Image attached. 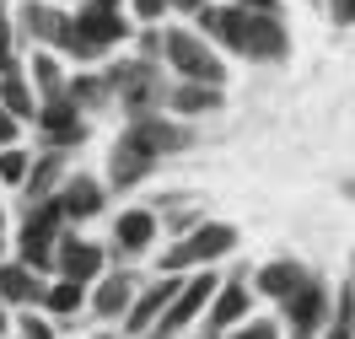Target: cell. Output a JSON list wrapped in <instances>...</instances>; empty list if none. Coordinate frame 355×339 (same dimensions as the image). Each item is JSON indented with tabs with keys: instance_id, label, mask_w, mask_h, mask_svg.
I'll use <instances>...</instances> for the list:
<instances>
[{
	"instance_id": "obj_2",
	"label": "cell",
	"mask_w": 355,
	"mask_h": 339,
	"mask_svg": "<svg viewBox=\"0 0 355 339\" xmlns=\"http://www.w3.org/2000/svg\"><path fill=\"white\" fill-rule=\"evenodd\" d=\"M22 22H27V33H33V38H44V44H60L65 54H81V60H87V54H97V49H92L87 38L76 33V17L54 11V6H38V0H33V6H22Z\"/></svg>"
},
{
	"instance_id": "obj_19",
	"label": "cell",
	"mask_w": 355,
	"mask_h": 339,
	"mask_svg": "<svg viewBox=\"0 0 355 339\" xmlns=\"http://www.w3.org/2000/svg\"><path fill=\"white\" fill-rule=\"evenodd\" d=\"M173 108H183V113H210V108H221V92L205 87V81H189V87L173 92Z\"/></svg>"
},
{
	"instance_id": "obj_10",
	"label": "cell",
	"mask_w": 355,
	"mask_h": 339,
	"mask_svg": "<svg viewBox=\"0 0 355 339\" xmlns=\"http://www.w3.org/2000/svg\"><path fill=\"white\" fill-rule=\"evenodd\" d=\"M76 33H81V38H87L92 49H108V44H119V38L130 33V27L119 22L113 11H97V6H87V11L76 17Z\"/></svg>"
},
{
	"instance_id": "obj_4",
	"label": "cell",
	"mask_w": 355,
	"mask_h": 339,
	"mask_svg": "<svg viewBox=\"0 0 355 339\" xmlns=\"http://www.w3.org/2000/svg\"><path fill=\"white\" fill-rule=\"evenodd\" d=\"M60 221H65L60 200H44V205H38V216L22 226V259H27V264H38V270L49 264V253H54V237H60Z\"/></svg>"
},
{
	"instance_id": "obj_7",
	"label": "cell",
	"mask_w": 355,
	"mask_h": 339,
	"mask_svg": "<svg viewBox=\"0 0 355 339\" xmlns=\"http://www.w3.org/2000/svg\"><path fill=\"white\" fill-rule=\"evenodd\" d=\"M286 302H291V329H296V339H312V334H318V323H323V307H329L323 286L302 280V286H296Z\"/></svg>"
},
{
	"instance_id": "obj_28",
	"label": "cell",
	"mask_w": 355,
	"mask_h": 339,
	"mask_svg": "<svg viewBox=\"0 0 355 339\" xmlns=\"http://www.w3.org/2000/svg\"><path fill=\"white\" fill-rule=\"evenodd\" d=\"M237 11H248V17H280V0H243Z\"/></svg>"
},
{
	"instance_id": "obj_8",
	"label": "cell",
	"mask_w": 355,
	"mask_h": 339,
	"mask_svg": "<svg viewBox=\"0 0 355 339\" xmlns=\"http://www.w3.org/2000/svg\"><path fill=\"white\" fill-rule=\"evenodd\" d=\"M38 130H44L54 146H76V140L87 135V130H81V119H76V103H70V97H49L44 108H38Z\"/></svg>"
},
{
	"instance_id": "obj_30",
	"label": "cell",
	"mask_w": 355,
	"mask_h": 339,
	"mask_svg": "<svg viewBox=\"0 0 355 339\" xmlns=\"http://www.w3.org/2000/svg\"><path fill=\"white\" fill-rule=\"evenodd\" d=\"M11 140H17V119L0 108V146H11Z\"/></svg>"
},
{
	"instance_id": "obj_33",
	"label": "cell",
	"mask_w": 355,
	"mask_h": 339,
	"mask_svg": "<svg viewBox=\"0 0 355 339\" xmlns=\"http://www.w3.org/2000/svg\"><path fill=\"white\" fill-rule=\"evenodd\" d=\"M334 17H339V22H355V0H334Z\"/></svg>"
},
{
	"instance_id": "obj_25",
	"label": "cell",
	"mask_w": 355,
	"mask_h": 339,
	"mask_svg": "<svg viewBox=\"0 0 355 339\" xmlns=\"http://www.w3.org/2000/svg\"><path fill=\"white\" fill-rule=\"evenodd\" d=\"M33 76H38V87H44L49 97H60V65H54V60L38 54V60H33Z\"/></svg>"
},
{
	"instance_id": "obj_17",
	"label": "cell",
	"mask_w": 355,
	"mask_h": 339,
	"mask_svg": "<svg viewBox=\"0 0 355 339\" xmlns=\"http://www.w3.org/2000/svg\"><path fill=\"white\" fill-rule=\"evenodd\" d=\"M243 313H248V291H243V280H226L221 296H216V307H210V329H226V323H237Z\"/></svg>"
},
{
	"instance_id": "obj_36",
	"label": "cell",
	"mask_w": 355,
	"mask_h": 339,
	"mask_svg": "<svg viewBox=\"0 0 355 339\" xmlns=\"http://www.w3.org/2000/svg\"><path fill=\"white\" fill-rule=\"evenodd\" d=\"M0 329H6V313H0Z\"/></svg>"
},
{
	"instance_id": "obj_24",
	"label": "cell",
	"mask_w": 355,
	"mask_h": 339,
	"mask_svg": "<svg viewBox=\"0 0 355 339\" xmlns=\"http://www.w3.org/2000/svg\"><path fill=\"white\" fill-rule=\"evenodd\" d=\"M0 178H6V183H22L27 178V157H22V151H11V146L0 151Z\"/></svg>"
},
{
	"instance_id": "obj_18",
	"label": "cell",
	"mask_w": 355,
	"mask_h": 339,
	"mask_svg": "<svg viewBox=\"0 0 355 339\" xmlns=\"http://www.w3.org/2000/svg\"><path fill=\"white\" fill-rule=\"evenodd\" d=\"M130 302H135V280H130V275H108V280L97 286V313H103V318L124 313Z\"/></svg>"
},
{
	"instance_id": "obj_34",
	"label": "cell",
	"mask_w": 355,
	"mask_h": 339,
	"mask_svg": "<svg viewBox=\"0 0 355 339\" xmlns=\"http://www.w3.org/2000/svg\"><path fill=\"white\" fill-rule=\"evenodd\" d=\"M87 6H97V11H113V0H87Z\"/></svg>"
},
{
	"instance_id": "obj_1",
	"label": "cell",
	"mask_w": 355,
	"mask_h": 339,
	"mask_svg": "<svg viewBox=\"0 0 355 339\" xmlns=\"http://www.w3.org/2000/svg\"><path fill=\"white\" fill-rule=\"evenodd\" d=\"M237 248V226L226 221H205L194 226L178 248H167V259H162V270H189V264H210V259H221V253Z\"/></svg>"
},
{
	"instance_id": "obj_12",
	"label": "cell",
	"mask_w": 355,
	"mask_h": 339,
	"mask_svg": "<svg viewBox=\"0 0 355 339\" xmlns=\"http://www.w3.org/2000/svg\"><path fill=\"white\" fill-rule=\"evenodd\" d=\"M60 210H65L70 221H87V216H97V210H103V189H97V178H70L65 194H60Z\"/></svg>"
},
{
	"instance_id": "obj_22",
	"label": "cell",
	"mask_w": 355,
	"mask_h": 339,
	"mask_svg": "<svg viewBox=\"0 0 355 339\" xmlns=\"http://www.w3.org/2000/svg\"><path fill=\"white\" fill-rule=\"evenodd\" d=\"M44 302H49V313H76L81 307V280H60Z\"/></svg>"
},
{
	"instance_id": "obj_29",
	"label": "cell",
	"mask_w": 355,
	"mask_h": 339,
	"mask_svg": "<svg viewBox=\"0 0 355 339\" xmlns=\"http://www.w3.org/2000/svg\"><path fill=\"white\" fill-rule=\"evenodd\" d=\"M22 334H27V339H54V329H49V323H38V318H22Z\"/></svg>"
},
{
	"instance_id": "obj_13",
	"label": "cell",
	"mask_w": 355,
	"mask_h": 339,
	"mask_svg": "<svg viewBox=\"0 0 355 339\" xmlns=\"http://www.w3.org/2000/svg\"><path fill=\"white\" fill-rule=\"evenodd\" d=\"M173 291H178V280H162V286H151L146 296H135L130 307H124V313H130V329H135V334H140V329H151L156 318H162V307L173 302Z\"/></svg>"
},
{
	"instance_id": "obj_26",
	"label": "cell",
	"mask_w": 355,
	"mask_h": 339,
	"mask_svg": "<svg viewBox=\"0 0 355 339\" xmlns=\"http://www.w3.org/2000/svg\"><path fill=\"white\" fill-rule=\"evenodd\" d=\"M54 178H60V157H44L38 167H33V178H27V183H33V194H49V183H54Z\"/></svg>"
},
{
	"instance_id": "obj_35",
	"label": "cell",
	"mask_w": 355,
	"mask_h": 339,
	"mask_svg": "<svg viewBox=\"0 0 355 339\" xmlns=\"http://www.w3.org/2000/svg\"><path fill=\"white\" fill-rule=\"evenodd\" d=\"M173 6H210V0H173Z\"/></svg>"
},
{
	"instance_id": "obj_5",
	"label": "cell",
	"mask_w": 355,
	"mask_h": 339,
	"mask_svg": "<svg viewBox=\"0 0 355 339\" xmlns=\"http://www.w3.org/2000/svg\"><path fill=\"white\" fill-rule=\"evenodd\" d=\"M210 291H216V275H194L189 286H178V291H173V302L162 307V318H156V323H162L167 334H173V329H183V323H194V318H200V307L210 302Z\"/></svg>"
},
{
	"instance_id": "obj_9",
	"label": "cell",
	"mask_w": 355,
	"mask_h": 339,
	"mask_svg": "<svg viewBox=\"0 0 355 339\" xmlns=\"http://www.w3.org/2000/svg\"><path fill=\"white\" fill-rule=\"evenodd\" d=\"M200 22H205V33H210L216 44H226V49H237V54H243V44H248V11H237V6H232V11L205 6Z\"/></svg>"
},
{
	"instance_id": "obj_6",
	"label": "cell",
	"mask_w": 355,
	"mask_h": 339,
	"mask_svg": "<svg viewBox=\"0 0 355 339\" xmlns=\"http://www.w3.org/2000/svg\"><path fill=\"white\" fill-rule=\"evenodd\" d=\"M135 151H146V157H167V151H183L189 146V130H178L167 119H135L130 130H124Z\"/></svg>"
},
{
	"instance_id": "obj_14",
	"label": "cell",
	"mask_w": 355,
	"mask_h": 339,
	"mask_svg": "<svg viewBox=\"0 0 355 339\" xmlns=\"http://www.w3.org/2000/svg\"><path fill=\"white\" fill-rule=\"evenodd\" d=\"M302 280H307V275H302V264H296V259H275V264H264V270H259V291H264V296H291Z\"/></svg>"
},
{
	"instance_id": "obj_20",
	"label": "cell",
	"mask_w": 355,
	"mask_h": 339,
	"mask_svg": "<svg viewBox=\"0 0 355 339\" xmlns=\"http://www.w3.org/2000/svg\"><path fill=\"white\" fill-rule=\"evenodd\" d=\"M0 108L11 113V119H38V103H33V92H27L17 76L0 81Z\"/></svg>"
},
{
	"instance_id": "obj_3",
	"label": "cell",
	"mask_w": 355,
	"mask_h": 339,
	"mask_svg": "<svg viewBox=\"0 0 355 339\" xmlns=\"http://www.w3.org/2000/svg\"><path fill=\"white\" fill-rule=\"evenodd\" d=\"M167 60H173V70H183L189 81H205V87H221V60L210 54V44H200L194 33H167Z\"/></svg>"
},
{
	"instance_id": "obj_21",
	"label": "cell",
	"mask_w": 355,
	"mask_h": 339,
	"mask_svg": "<svg viewBox=\"0 0 355 339\" xmlns=\"http://www.w3.org/2000/svg\"><path fill=\"white\" fill-rule=\"evenodd\" d=\"M0 296H6V302H33L38 286H33V275H27L22 264H6V270H0Z\"/></svg>"
},
{
	"instance_id": "obj_32",
	"label": "cell",
	"mask_w": 355,
	"mask_h": 339,
	"mask_svg": "<svg viewBox=\"0 0 355 339\" xmlns=\"http://www.w3.org/2000/svg\"><path fill=\"white\" fill-rule=\"evenodd\" d=\"M162 6H167V0H135V11H140V17H162Z\"/></svg>"
},
{
	"instance_id": "obj_15",
	"label": "cell",
	"mask_w": 355,
	"mask_h": 339,
	"mask_svg": "<svg viewBox=\"0 0 355 339\" xmlns=\"http://www.w3.org/2000/svg\"><path fill=\"white\" fill-rule=\"evenodd\" d=\"M151 162H156V157L135 151L130 140H119V146H113V183H119V189H124V183H140L146 173H151Z\"/></svg>"
},
{
	"instance_id": "obj_16",
	"label": "cell",
	"mask_w": 355,
	"mask_h": 339,
	"mask_svg": "<svg viewBox=\"0 0 355 339\" xmlns=\"http://www.w3.org/2000/svg\"><path fill=\"white\" fill-rule=\"evenodd\" d=\"M113 237H119V248H124V253H140V248L156 237V216L130 210V216H119V232H113Z\"/></svg>"
},
{
	"instance_id": "obj_23",
	"label": "cell",
	"mask_w": 355,
	"mask_h": 339,
	"mask_svg": "<svg viewBox=\"0 0 355 339\" xmlns=\"http://www.w3.org/2000/svg\"><path fill=\"white\" fill-rule=\"evenodd\" d=\"M108 87L113 81H97V76H92V81H76V87H70V103H103V97H108Z\"/></svg>"
},
{
	"instance_id": "obj_11",
	"label": "cell",
	"mask_w": 355,
	"mask_h": 339,
	"mask_svg": "<svg viewBox=\"0 0 355 339\" xmlns=\"http://www.w3.org/2000/svg\"><path fill=\"white\" fill-rule=\"evenodd\" d=\"M60 270H65V280H81V286H87L92 275L103 270V253L92 248V243H81V237H65V243H60Z\"/></svg>"
},
{
	"instance_id": "obj_27",
	"label": "cell",
	"mask_w": 355,
	"mask_h": 339,
	"mask_svg": "<svg viewBox=\"0 0 355 339\" xmlns=\"http://www.w3.org/2000/svg\"><path fill=\"white\" fill-rule=\"evenodd\" d=\"M350 318H355V296L345 291V296H339V323H334V334H329V339H355Z\"/></svg>"
},
{
	"instance_id": "obj_31",
	"label": "cell",
	"mask_w": 355,
	"mask_h": 339,
	"mask_svg": "<svg viewBox=\"0 0 355 339\" xmlns=\"http://www.w3.org/2000/svg\"><path fill=\"white\" fill-rule=\"evenodd\" d=\"M237 339H275V323H253V329H243Z\"/></svg>"
}]
</instances>
